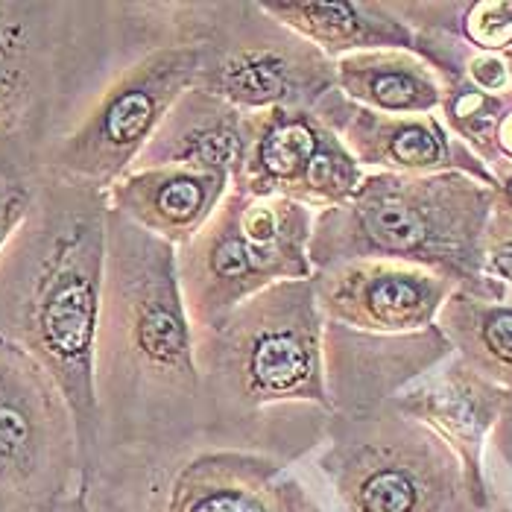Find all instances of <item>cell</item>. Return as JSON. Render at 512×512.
Returning <instances> with one entry per match:
<instances>
[{"label": "cell", "instance_id": "cell-1", "mask_svg": "<svg viewBox=\"0 0 512 512\" xmlns=\"http://www.w3.org/2000/svg\"><path fill=\"white\" fill-rule=\"evenodd\" d=\"M97 451L77 498L88 512H144L167 472L202 442L194 334L176 249L106 214L94 334Z\"/></svg>", "mask_w": 512, "mask_h": 512}, {"label": "cell", "instance_id": "cell-2", "mask_svg": "<svg viewBox=\"0 0 512 512\" xmlns=\"http://www.w3.org/2000/svg\"><path fill=\"white\" fill-rule=\"evenodd\" d=\"M322 325L311 278L278 281L194 334L199 436L205 445L296 466L325 445Z\"/></svg>", "mask_w": 512, "mask_h": 512}, {"label": "cell", "instance_id": "cell-3", "mask_svg": "<svg viewBox=\"0 0 512 512\" xmlns=\"http://www.w3.org/2000/svg\"><path fill=\"white\" fill-rule=\"evenodd\" d=\"M106 214V191L44 176L30 214L0 249V340L33 357L68 401L82 469L97 451L94 334Z\"/></svg>", "mask_w": 512, "mask_h": 512}, {"label": "cell", "instance_id": "cell-4", "mask_svg": "<svg viewBox=\"0 0 512 512\" xmlns=\"http://www.w3.org/2000/svg\"><path fill=\"white\" fill-rule=\"evenodd\" d=\"M495 188L469 173L404 176L366 170L352 199L314 214L308 261L331 270L349 261H395L448 278L457 290L507 299L483 276V232Z\"/></svg>", "mask_w": 512, "mask_h": 512}, {"label": "cell", "instance_id": "cell-5", "mask_svg": "<svg viewBox=\"0 0 512 512\" xmlns=\"http://www.w3.org/2000/svg\"><path fill=\"white\" fill-rule=\"evenodd\" d=\"M129 30L115 65L74 123L41 153V176L109 191L153 138L170 106L194 85L197 44L182 0H126Z\"/></svg>", "mask_w": 512, "mask_h": 512}, {"label": "cell", "instance_id": "cell-6", "mask_svg": "<svg viewBox=\"0 0 512 512\" xmlns=\"http://www.w3.org/2000/svg\"><path fill=\"white\" fill-rule=\"evenodd\" d=\"M126 0H0V141L41 153L115 65Z\"/></svg>", "mask_w": 512, "mask_h": 512}, {"label": "cell", "instance_id": "cell-7", "mask_svg": "<svg viewBox=\"0 0 512 512\" xmlns=\"http://www.w3.org/2000/svg\"><path fill=\"white\" fill-rule=\"evenodd\" d=\"M308 205L284 197H249L229 188L208 223L176 249L179 293L191 331L214 328L278 281L314 276Z\"/></svg>", "mask_w": 512, "mask_h": 512}, {"label": "cell", "instance_id": "cell-8", "mask_svg": "<svg viewBox=\"0 0 512 512\" xmlns=\"http://www.w3.org/2000/svg\"><path fill=\"white\" fill-rule=\"evenodd\" d=\"M182 12L199 50L194 88L243 115L314 109L337 88L334 62L258 0H182Z\"/></svg>", "mask_w": 512, "mask_h": 512}, {"label": "cell", "instance_id": "cell-9", "mask_svg": "<svg viewBox=\"0 0 512 512\" xmlns=\"http://www.w3.org/2000/svg\"><path fill=\"white\" fill-rule=\"evenodd\" d=\"M316 466L346 512L472 507L457 454L390 401L363 416H334Z\"/></svg>", "mask_w": 512, "mask_h": 512}, {"label": "cell", "instance_id": "cell-10", "mask_svg": "<svg viewBox=\"0 0 512 512\" xmlns=\"http://www.w3.org/2000/svg\"><path fill=\"white\" fill-rule=\"evenodd\" d=\"M79 439L39 363L0 340V512H50L77 498Z\"/></svg>", "mask_w": 512, "mask_h": 512}, {"label": "cell", "instance_id": "cell-11", "mask_svg": "<svg viewBox=\"0 0 512 512\" xmlns=\"http://www.w3.org/2000/svg\"><path fill=\"white\" fill-rule=\"evenodd\" d=\"M240 138L232 188L249 197H284L325 211L352 199L366 173L314 109L243 115Z\"/></svg>", "mask_w": 512, "mask_h": 512}, {"label": "cell", "instance_id": "cell-12", "mask_svg": "<svg viewBox=\"0 0 512 512\" xmlns=\"http://www.w3.org/2000/svg\"><path fill=\"white\" fill-rule=\"evenodd\" d=\"M144 512H322L290 466L199 442L158 483Z\"/></svg>", "mask_w": 512, "mask_h": 512}, {"label": "cell", "instance_id": "cell-13", "mask_svg": "<svg viewBox=\"0 0 512 512\" xmlns=\"http://www.w3.org/2000/svg\"><path fill=\"white\" fill-rule=\"evenodd\" d=\"M451 355L436 322L410 334H369L328 319L322 325L325 393L334 416H363L393 401Z\"/></svg>", "mask_w": 512, "mask_h": 512}, {"label": "cell", "instance_id": "cell-14", "mask_svg": "<svg viewBox=\"0 0 512 512\" xmlns=\"http://www.w3.org/2000/svg\"><path fill=\"white\" fill-rule=\"evenodd\" d=\"M507 398L510 390L486 381L451 355L390 401L404 416L431 428L457 454L469 501L477 512H489L498 498L486 472V448Z\"/></svg>", "mask_w": 512, "mask_h": 512}, {"label": "cell", "instance_id": "cell-15", "mask_svg": "<svg viewBox=\"0 0 512 512\" xmlns=\"http://www.w3.org/2000/svg\"><path fill=\"white\" fill-rule=\"evenodd\" d=\"M314 112L363 170L404 176L457 170L495 188L486 164L445 129L439 115H381L346 100L337 88L316 103Z\"/></svg>", "mask_w": 512, "mask_h": 512}, {"label": "cell", "instance_id": "cell-16", "mask_svg": "<svg viewBox=\"0 0 512 512\" xmlns=\"http://www.w3.org/2000/svg\"><path fill=\"white\" fill-rule=\"evenodd\" d=\"M322 319L369 334H410L434 325L457 290L448 278L395 261H349L311 276Z\"/></svg>", "mask_w": 512, "mask_h": 512}, {"label": "cell", "instance_id": "cell-17", "mask_svg": "<svg viewBox=\"0 0 512 512\" xmlns=\"http://www.w3.org/2000/svg\"><path fill=\"white\" fill-rule=\"evenodd\" d=\"M229 188L232 182L223 173L153 167L123 173L106 191V202L129 223L179 249L208 223Z\"/></svg>", "mask_w": 512, "mask_h": 512}, {"label": "cell", "instance_id": "cell-18", "mask_svg": "<svg viewBox=\"0 0 512 512\" xmlns=\"http://www.w3.org/2000/svg\"><path fill=\"white\" fill-rule=\"evenodd\" d=\"M240 123L243 112L191 85L158 123L132 170L191 167L223 173L229 176V182H235L243 150Z\"/></svg>", "mask_w": 512, "mask_h": 512}, {"label": "cell", "instance_id": "cell-19", "mask_svg": "<svg viewBox=\"0 0 512 512\" xmlns=\"http://www.w3.org/2000/svg\"><path fill=\"white\" fill-rule=\"evenodd\" d=\"M264 12L319 47L331 62L349 53L407 50L416 53V33L398 18L390 0H258Z\"/></svg>", "mask_w": 512, "mask_h": 512}, {"label": "cell", "instance_id": "cell-20", "mask_svg": "<svg viewBox=\"0 0 512 512\" xmlns=\"http://www.w3.org/2000/svg\"><path fill=\"white\" fill-rule=\"evenodd\" d=\"M337 91L381 115H436L442 82L434 68L407 50L349 53L334 62Z\"/></svg>", "mask_w": 512, "mask_h": 512}, {"label": "cell", "instance_id": "cell-21", "mask_svg": "<svg viewBox=\"0 0 512 512\" xmlns=\"http://www.w3.org/2000/svg\"><path fill=\"white\" fill-rule=\"evenodd\" d=\"M436 325L469 369L512 390V293L507 299H483L454 290L439 308Z\"/></svg>", "mask_w": 512, "mask_h": 512}, {"label": "cell", "instance_id": "cell-22", "mask_svg": "<svg viewBox=\"0 0 512 512\" xmlns=\"http://www.w3.org/2000/svg\"><path fill=\"white\" fill-rule=\"evenodd\" d=\"M390 6L416 36L454 41L474 53L512 47V0H390Z\"/></svg>", "mask_w": 512, "mask_h": 512}, {"label": "cell", "instance_id": "cell-23", "mask_svg": "<svg viewBox=\"0 0 512 512\" xmlns=\"http://www.w3.org/2000/svg\"><path fill=\"white\" fill-rule=\"evenodd\" d=\"M41 179L39 153L30 144L0 141V249L30 214Z\"/></svg>", "mask_w": 512, "mask_h": 512}, {"label": "cell", "instance_id": "cell-24", "mask_svg": "<svg viewBox=\"0 0 512 512\" xmlns=\"http://www.w3.org/2000/svg\"><path fill=\"white\" fill-rule=\"evenodd\" d=\"M483 276L512 290V214L498 205L483 232Z\"/></svg>", "mask_w": 512, "mask_h": 512}, {"label": "cell", "instance_id": "cell-25", "mask_svg": "<svg viewBox=\"0 0 512 512\" xmlns=\"http://www.w3.org/2000/svg\"><path fill=\"white\" fill-rule=\"evenodd\" d=\"M512 164V85L504 91V103H501V118L495 123L492 132V156H489V173L501 170Z\"/></svg>", "mask_w": 512, "mask_h": 512}, {"label": "cell", "instance_id": "cell-26", "mask_svg": "<svg viewBox=\"0 0 512 512\" xmlns=\"http://www.w3.org/2000/svg\"><path fill=\"white\" fill-rule=\"evenodd\" d=\"M489 448H492V454L507 466V472L512 474V390H510V398H507V404H504V410H501L498 425L492 428Z\"/></svg>", "mask_w": 512, "mask_h": 512}, {"label": "cell", "instance_id": "cell-27", "mask_svg": "<svg viewBox=\"0 0 512 512\" xmlns=\"http://www.w3.org/2000/svg\"><path fill=\"white\" fill-rule=\"evenodd\" d=\"M50 512H88V510H85V504H82L79 498H71V501H65V504H59V507H53Z\"/></svg>", "mask_w": 512, "mask_h": 512}, {"label": "cell", "instance_id": "cell-28", "mask_svg": "<svg viewBox=\"0 0 512 512\" xmlns=\"http://www.w3.org/2000/svg\"><path fill=\"white\" fill-rule=\"evenodd\" d=\"M501 56H504V65H507V74H510V82H512V47H507Z\"/></svg>", "mask_w": 512, "mask_h": 512}, {"label": "cell", "instance_id": "cell-29", "mask_svg": "<svg viewBox=\"0 0 512 512\" xmlns=\"http://www.w3.org/2000/svg\"><path fill=\"white\" fill-rule=\"evenodd\" d=\"M469 512H477V510H469Z\"/></svg>", "mask_w": 512, "mask_h": 512}]
</instances>
